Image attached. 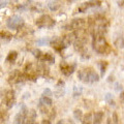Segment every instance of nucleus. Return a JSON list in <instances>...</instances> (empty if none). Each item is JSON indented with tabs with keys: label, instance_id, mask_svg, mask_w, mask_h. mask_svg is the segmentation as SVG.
Returning a JSON list of instances; mask_svg holds the SVG:
<instances>
[{
	"label": "nucleus",
	"instance_id": "obj_4",
	"mask_svg": "<svg viewBox=\"0 0 124 124\" xmlns=\"http://www.w3.org/2000/svg\"><path fill=\"white\" fill-rule=\"evenodd\" d=\"M24 25V20L19 17V16H13L10 17L6 22V26L8 29H13V30H18Z\"/></svg>",
	"mask_w": 124,
	"mask_h": 124
},
{
	"label": "nucleus",
	"instance_id": "obj_11",
	"mask_svg": "<svg viewBox=\"0 0 124 124\" xmlns=\"http://www.w3.org/2000/svg\"><path fill=\"white\" fill-rule=\"evenodd\" d=\"M84 24H85L84 20L80 19V20H75V21H72L71 24H70V27H71L72 29H80V28H82V27L84 26Z\"/></svg>",
	"mask_w": 124,
	"mask_h": 124
},
{
	"label": "nucleus",
	"instance_id": "obj_16",
	"mask_svg": "<svg viewBox=\"0 0 124 124\" xmlns=\"http://www.w3.org/2000/svg\"><path fill=\"white\" fill-rule=\"evenodd\" d=\"M50 41H51V38H48V37H44V38H40L36 41V45L37 46H49L50 45Z\"/></svg>",
	"mask_w": 124,
	"mask_h": 124
},
{
	"label": "nucleus",
	"instance_id": "obj_22",
	"mask_svg": "<svg viewBox=\"0 0 124 124\" xmlns=\"http://www.w3.org/2000/svg\"><path fill=\"white\" fill-rule=\"evenodd\" d=\"M10 1H16V0H0V7H3L8 4V2Z\"/></svg>",
	"mask_w": 124,
	"mask_h": 124
},
{
	"label": "nucleus",
	"instance_id": "obj_26",
	"mask_svg": "<svg viewBox=\"0 0 124 124\" xmlns=\"http://www.w3.org/2000/svg\"><path fill=\"white\" fill-rule=\"evenodd\" d=\"M118 4H119L120 7H123V8H124V0H122V1H119Z\"/></svg>",
	"mask_w": 124,
	"mask_h": 124
},
{
	"label": "nucleus",
	"instance_id": "obj_23",
	"mask_svg": "<svg viewBox=\"0 0 124 124\" xmlns=\"http://www.w3.org/2000/svg\"><path fill=\"white\" fill-rule=\"evenodd\" d=\"M5 122V116H4V112L0 111V123Z\"/></svg>",
	"mask_w": 124,
	"mask_h": 124
},
{
	"label": "nucleus",
	"instance_id": "obj_13",
	"mask_svg": "<svg viewBox=\"0 0 124 124\" xmlns=\"http://www.w3.org/2000/svg\"><path fill=\"white\" fill-rule=\"evenodd\" d=\"M102 119H103V113L102 112H96V113H94V115H93V123H96V124H98L102 121Z\"/></svg>",
	"mask_w": 124,
	"mask_h": 124
},
{
	"label": "nucleus",
	"instance_id": "obj_6",
	"mask_svg": "<svg viewBox=\"0 0 124 124\" xmlns=\"http://www.w3.org/2000/svg\"><path fill=\"white\" fill-rule=\"evenodd\" d=\"M60 69H61V72L64 76L68 77L76 70V64H69V63H66V62H62L60 64Z\"/></svg>",
	"mask_w": 124,
	"mask_h": 124
},
{
	"label": "nucleus",
	"instance_id": "obj_3",
	"mask_svg": "<svg viewBox=\"0 0 124 124\" xmlns=\"http://www.w3.org/2000/svg\"><path fill=\"white\" fill-rule=\"evenodd\" d=\"M55 21L49 15H42L36 20L35 24L38 28H52L55 25Z\"/></svg>",
	"mask_w": 124,
	"mask_h": 124
},
{
	"label": "nucleus",
	"instance_id": "obj_24",
	"mask_svg": "<svg viewBox=\"0 0 124 124\" xmlns=\"http://www.w3.org/2000/svg\"><path fill=\"white\" fill-rule=\"evenodd\" d=\"M44 95H45V96H50V95H52V91L50 90V89L46 88V90L44 91Z\"/></svg>",
	"mask_w": 124,
	"mask_h": 124
},
{
	"label": "nucleus",
	"instance_id": "obj_5",
	"mask_svg": "<svg viewBox=\"0 0 124 124\" xmlns=\"http://www.w3.org/2000/svg\"><path fill=\"white\" fill-rule=\"evenodd\" d=\"M15 100H16L15 92L13 90H9V91L6 92V94L4 96V99H3V104H4L7 108H10L15 104Z\"/></svg>",
	"mask_w": 124,
	"mask_h": 124
},
{
	"label": "nucleus",
	"instance_id": "obj_19",
	"mask_svg": "<svg viewBox=\"0 0 124 124\" xmlns=\"http://www.w3.org/2000/svg\"><path fill=\"white\" fill-rule=\"evenodd\" d=\"M92 114H90V113H89V114H87V115H85V117L83 118L84 120H83V123H91L92 121H91V120H92Z\"/></svg>",
	"mask_w": 124,
	"mask_h": 124
},
{
	"label": "nucleus",
	"instance_id": "obj_7",
	"mask_svg": "<svg viewBox=\"0 0 124 124\" xmlns=\"http://www.w3.org/2000/svg\"><path fill=\"white\" fill-rule=\"evenodd\" d=\"M50 46H52L53 49L56 50L57 52H61L63 49L67 48L62 38H53V39H51V41H50Z\"/></svg>",
	"mask_w": 124,
	"mask_h": 124
},
{
	"label": "nucleus",
	"instance_id": "obj_12",
	"mask_svg": "<svg viewBox=\"0 0 124 124\" xmlns=\"http://www.w3.org/2000/svg\"><path fill=\"white\" fill-rule=\"evenodd\" d=\"M93 6H95V4H91V2H85L78 7V10H79V13H85L87 9H89L90 7H93Z\"/></svg>",
	"mask_w": 124,
	"mask_h": 124
},
{
	"label": "nucleus",
	"instance_id": "obj_21",
	"mask_svg": "<svg viewBox=\"0 0 124 124\" xmlns=\"http://www.w3.org/2000/svg\"><path fill=\"white\" fill-rule=\"evenodd\" d=\"M82 93V88H78L77 86L73 87V96H79Z\"/></svg>",
	"mask_w": 124,
	"mask_h": 124
},
{
	"label": "nucleus",
	"instance_id": "obj_18",
	"mask_svg": "<svg viewBox=\"0 0 124 124\" xmlns=\"http://www.w3.org/2000/svg\"><path fill=\"white\" fill-rule=\"evenodd\" d=\"M99 65H100V70H101V77H103V75L106 73V68L108 66V63L103 61V62H100Z\"/></svg>",
	"mask_w": 124,
	"mask_h": 124
},
{
	"label": "nucleus",
	"instance_id": "obj_9",
	"mask_svg": "<svg viewBox=\"0 0 124 124\" xmlns=\"http://www.w3.org/2000/svg\"><path fill=\"white\" fill-rule=\"evenodd\" d=\"M26 115H27V111H22L20 113H18L17 116L15 117V123H25Z\"/></svg>",
	"mask_w": 124,
	"mask_h": 124
},
{
	"label": "nucleus",
	"instance_id": "obj_25",
	"mask_svg": "<svg viewBox=\"0 0 124 124\" xmlns=\"http://www.w3.org/2000/svg\"><path fill=\"white\" fill-rule=\"evenodd\" d=\"M120 100H121L122 102H124V90L120 93Z\"/></svg>",
	"mask_w": 124,
	"mask_h": 124
},
{
	"label": "nucleus",
	"instance_id": "obj_2",
	"mask_svg": "<svg viewBox=\"0 0 124 124\" xmlns=\"http://www.w3.org/2000/svg\"><path fill=\"white\" fill-rule=\"evenodd\" d=\"M78 78L82 82L87 83V84H93L99 81V76L97 75V72L91 67L81 69L79 73H78Z\"/></svg>",
	"mask_w": 124,
	"mask_h": 124
},
{
	"label": "nucleus",
	"instance_id": "obj_17",
	"mask_svg": "<svg viewBox=\"0 0 124 124\" xmlns=\"http://www.w3.org/2000/svg\"><path fill=\"white\" fill-rule=\"evenodd\" d=\"M104 99H106V101L108 104L115 107V100H114V98H113V96H112L111 93H108V94H106V96H104Z\"/></svg>",
	"mask_w": 124,
	"mask_h": 124
},
{
	"label": "nucleus",
	"instance_id": "obj_14",
	"mask_svg": "<svg viewBox=\"0 0 124 124\" xmlns=\"http://www.w3.org/2000/svg\"><path fill=\"white\" fill-rule=\"evenodd\" d=\"M18 58V53L16 51H11L8 53V55L6 57V62H9V63H14V62L17 60Z\"/></svg>",
	"mask_w": 124,
	"mask_h": 124
},
{
	"label": "nucleus",
	"instance_id": "obj_1",
	"mask_svg": "<svg viewBox=\"0 0 124 124\" xmlns=\"http://www.w3.org/2000/svg\"><path fill=\"white\" fill-rule=\"evenodd\" d=\"M92 46L93 49L96 53L100 54V55H107L111 52V46L108 44L107 39L104 38V36L102 34L97 33L94 34V37H93V41H92Z\"/></svg>",
	"mask_w": 124,
	"mask_h": 124
},
{
	"label": "nucleus",
	"instance_id": "obj_8",
	"mask_svg": "<svg viewBox=\"0 0 124 124\" xmlns=\"http://www.w3.org/2000/svg\"><path fill=\"white\" fill-rule=\"evenodd\" d=\"M48 6L52 11H56V10H58L60 8L61 2L59 1V0H50L49 3H48Z\"/></svg>",
	"mask_w": 124,
	"mask_h": 124
},
{
	"label": "nucleus",
	"instance_id": "obj_15",
	"mask_svg": "<svg viewBox=\"0 0 124 124\" xmlns=\"http://www.w3.org/2000/svg\"><path fill=\"white\" fill-rule=\"evenodd\" d=\"M40 103L42 104V106L45 107H51L52 103H53V100L49 97V96H42V97L40 98Z\"/></svg>",
	"mask_w": 124,
	"mask_h": 124
},
{
	"label": "nucleus",
	"instance_id": "obj_20",
	"mask_svg": "<svg viewBox=\"0 0 124 124\" xmlns=\"http://www.w3.org/2000/svg\"><path fill=\"white\" fill-rule=\"evenodd\" d=\"M73 116H75V118L78 119V120H81L82 119V111H80V110H76L75 112H73Z\"/></svg>",
	"mask_w": 124,
	"mask_h": 124
},
{
	"label": "nucleus",
	"instance_id": "obj_10",
	"mask_svg": "<svg viewBox=\"0 0 124 124\" xmlns=\"http://www.w3.org/2000/svg\"><path fill=\"white\" fill-rule=\"evenodd\" d=\"M35 118H36V112L34 110H30L27 111V115H26V120L27 123H34L35 122Z\"/></svg>",
	"mask_w": 124,
	"mask_h": 124
}]
</instances>
